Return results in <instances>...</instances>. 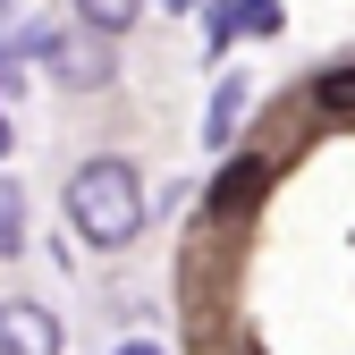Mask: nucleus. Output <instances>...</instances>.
Listing matches in <instances>:
<instances>
[{
	"label": "nucleus",
	"instance_id": "nucleus-1",
	"mask_svg": "<svg viewBox=\"0 0 355 355\" xmlns=\"http://www.w3.org/2000/svg\"><path fill=\"white\" fill-rule=\"evenodd\" d=\"M68 220H76V237L85 245H127L144 229V187H136V169L127 161H85L68 178Z\"/></svg>",
	"mask_w": 355,
	"mask_h": 355
},
{
	"label": "nucleus",
	"instance_id": "nucleus-2",
	"mask_svg": "<svg viewBox=\"0 0 355 355\" xmlns=\"http://www.w3.org/2000/svg\"><path fill=\"white\" fill-rule=\"evenodd\" d=\"M34 60L51 68L68 94H94V85H110V76H119L110 34H94V26H85V34H42V42H34Z\"/></svg>",
	"mask_w": 355,
	"mask_h": 355
},
{
	"label": "nucleus",
	"instance_id": "nucleus-3",
	"mask_svg": "<svg viewBox=\"0 0 355 355\" xmlns=\"http://www.w3.org/2000/svg\"><path fill=\"white\" fill-rule=\"evenodd\" d=\"M262 187H271V161H254V153H245V161H229V169L211 178V195H203V203H211L220 220H237V211L262 203Z\"/></svg>",
	"mask_w": 355,
	"mask_h": 355
},
{
	"label": "nucleus",
	"instance_id": "nucleus-4",
	"mask_svg": "<svg viewBox=\"0 0 355 355\" xmlns=\"http://www.w3.org/2000/svg\"><path fill=\"white\" fill-rule=\"evenodd\" d=\"M0 355H60V322L42 304H0Z\"/></svg>",
	"mask_w": 355,
	"mask_h": 355
},
{
	"label": "nucleus",
	"instance_id": "nucleus-5",
	"mask_svg": "<svg viewBox=\"0 0 355 355\" xmlns=\"http://www.w3.org/2000/svg\"><path fill=\"white\" fill-rule=\"evenodd\" d=\"M245 102H254V85H245V76H220L211 119H203V144H220V153H229V144H237V119H245Z\"/></svg>",
	"mask_w": 355,
	"mask_h": 355
},
{
	"label": "nucleus",
	"instance_id": "nucleus-6",
	"mask_svg": "<svg viewBox=\"0 0 355 355\" xmlns=\"http://www.w3.org/2000/svg\"><path fill=\"white\" fill-rule=\"evenodd\" d=\"M313 110L322 119H355V60L330 68V76H313Z\"/></svg>",
	"mask_w": 355,
	"mask_h": 355
},
{
	"label": "nucleus",
	"instance_id": "nucleus-7",
	"mask_svg": "<svg viewBox=\"0 0 355 355\" xmlns=\"http://www.w3.org/2000/svg\"><path fill=\"white\" fill-rule=\"evenodd\" d=\"M76 17H85V26H94V34H110V42H119L127 26H136V17H144V0H76Z\"/></svg>",
	"mask_w": 355,
	"mask_h": 355
},
{
	"label": "nucleus",
	"instance_id": "nucleus-8",
	"mask_svg": "<svg viewBox=\"0 0 355 355\" xmlns=\"http://www.w3.org/2000/svg\"><path fill=\"white\" fill-rule=\"evenodd\" d=\"M229 26H245V34H279L288 9H279V0H229Z\"/></svg>",
	"mask_w": 355,
	"mask_h": 355
},
{
	"label": "nucleus",
	"instance_id": "nucleus-9",
	"mask_svg": "<svg viewBox=\"0 0 355 355\" xmlns=\"http://www.w3.org/2000/svg\"><path fill=\"white\" fill-rule=\"evenodd\" d=\"M26 245V220H17V187H0V254Z\"/></svg>",
	"mask_w": 355,
	"mask_h": 355
},
{
	"label": "nucleus",
	"instance_id": "nucleus-10",
	"mask_svg": "<svg viewBox=\"0 0 355 355\" xmlns=\"http://www.w3.org/2000/svg\"><path fill=\"white\" fill-rule=\"evenodd\" d=\"M110 355H161V347H153V338H127V347H110Z\"/></svg>",
	"mask_w": 355,
	"mask_h": 355
},
{
	"label": "nucleus",
	"instance_id": "nucleus-11",
	"mask_svg": "<svg viewBox=\"0 0 355 355\" xmlns=\"http://www.w3.org/2000/svg\"><path fill=\"white\" fill-rule=\"evenodd\" d=\"M9 144H17V136H9V119H0V153H9Z\"/></svg>",
	"mask_w": 355,
	"mask_h": 355
},
{
	"label": "nucleus",
	"instance_id": "nucleus-12",
	"mask_svg": "<svg viewBox=\"0 0 355 355\" xmlns=\"http://www.w3.org/2000/svg\"><path fill=\"white\" fill-rule=\"evenodd\" d=\"M169 9H195V0H169Z\"/></svg>",
	"mask_w": 355,
	"mask_h": 355
},
{
	"label": "nucleus",
	"instance_id": "nucleus-13",
	"mask_svg": "<svg viewBox=\"0 0 355 355\" xmlns=\"http://www.w3.org/2000/svg\"><path fill=\"white\" fill-rule=\"evenodd\" d=\"M0 9H9V0H0Z\"/></svg>",
	"mask_w": 355,
	"mask_h": 355
}]
</instances>
